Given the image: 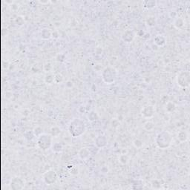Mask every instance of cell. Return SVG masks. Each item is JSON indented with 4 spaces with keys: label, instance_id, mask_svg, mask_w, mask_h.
<instances>
[{
    "label": "cell",
    "instance_id": "obj_1",
    "mask_svg": "<svg viewBox=\"0 0 190 190\" xmlns=\"http://www.w3.org/2000/svg\"><path fill=\"white\" fill-rule=\"evenodd\" d=\"M68 130L73 138H79L85 134L86 131V125L80 118H74L69 123Z\"/></svg>",
    "mask_w": 190,
    "mask_h": 190
},
{
    "label": "cell",
    "instance_id": "obj_2",
    "mask_svg": "<svg viewBox=\"0 0 190 190\" xmlns=\"http://www.w3.org/2000/svg\"><path fill=\"white\" fill-rule=\"evenodd\" d=\"M173 141L172 134L167 131H162L157 134L155 138V143L161 149H167L171 146Z\"/></svg>",
    "mask_w": 190,
    "mask_h": 190
},
{
    "label": "cell",
    "instance_id": "obj_3",
    "mask_svg": "<svg viewBox=\"0 0 190 190\" xmlns=\"http://www.w3.org/2000/svg\"><path fill=\"white\" fill-rule=\"evenodd\" d=\"M101 77L105 83L112 84L117 80L118 72L113 66H107L102 71Z\"/></svg>",
    "mask_w": 190,
    "mask_h": 190
},
{
    "label": "cell",
    "instance_id": "obj_4",
    "mask_svg": "<svg viewBox=\"0 0 190 190\" xmlns=\"http://www.w3.org/2000/svg\"><path fill=\"white\" fill-rule=\"evenodd\" d=\"M53 137L51 134L43 133L39 135L36 139V144L37 146L43 151H47L51 149L53 145Z\"/></svg>",
    "mask_w": 190,
    "mask_h": 190
},
{
    "label": "cell",
    "instance_id": "obj_5",
    "mask_svg": "<svg viewBox=\"0 0 190 190\" xmlns=\"http://www.w3.org/2000/svg\"><path fill=\"white\" fill-rule=\"evenodd\" d=\"M176 82L177 85L183 88V89H187L189 88L190 85V73L188 71H180L177 76L176 78Z\"/></svg>",
    "mask_w": 190,
    "mask_h": 190
},
{
    "label": "cell",
    "instance_id": "obj_6",
    "mask_svg": "<svg viewBox=\"0 0 190 190\" xmlns=\"http://www.w3.org/2000/svg\"><path fill=\"white\" fill-rule=\"evenodd\" d=\"M43 179L47 185H52L57 181L58 175L54 170L49 169L43 174Z\"/></svg>",
    "mask_w": 190,
    "mask_h": 190
},
{
    "label": "cell",
    "instance_id": "obj_7",
    "mask_svg": "<svg viewBox=\"0 0 190 190\" xmlns=\"http://www.w3.org/2000/svg\"><path fill=\"white\" fill-rule=\"evenodd\" d=\"M25 186V180L22 177H14L10 180V184H9V187L10 189L12 190H21L24 189Z\"/></svg>",
    "mask_w": 190,
    "mask_h": 190
},
{
    "label": "cell",
    "instance_id": "obj_8",
    "mask_svg": "<svg viewBox=\"0 0 190 190\" xmlns=\"http://www.w3.org/2000/svg\"><path fill=\"white\" fill-rule=\"evenodd\" d=\"M155 113V108L152 105H146L142 107L140 111V114L143 117L150 119L152 117Z\"/></svg>",
    "mask_w": 190,
    "mask_h": 190
},
{
    "label": "cell",
    "instance_id": "obj_9",
    "mask_svg": "<svg viewBox=\"0 0 190 190\" xmlns=\"http://www.w3.org/2000/svg\"><path fill=\"white\" fill-rule=\"evenodd\" d=\"M137 34L133 30H126L121 35V39L125 43H131L136 37Z\"/></svg>",
    "mask_w": 190,
    "mask_h": 190
},
{
    "label": "cell",
    "instance_id": "obj_10",
    "mask_svg": "<svg viewBox=\"0 0 190 190\" xmlns=\"http://www.w3.org/2000/svg\"><path fill=\"white\" fill-rule=\"evenodd\" d=\"M94 145L98 149H103L108 145V139L107 137L103 134H100L94 139Z\"/></svg>",
    "mask_w": 190,
    "mask_h": 190
},
{
    "label": "cell",
    "instance_id": "obj_11",
    "mask_svg": "<svg viewBox=\"0 0 190 190\" xmlns=\"http://www.w3.org/2000/svg\"><path fill=\"white\" fill-rule=\"evenodd\" d=\"M91 152L89 149L86 147L81 148L78 152V157L82 161H86L90 157Z\"/></svg>",
    "mask_w": 190,
    "mask_h": 190
},
{
    "label": "cell",
    "instance_id": "obj_12",
    "mask_svg": "<svg viewBox=\"0 0 190 190\" xmlns=\"http://www.w3.org/2000/svg\"><path fill=\"white\" fill-rule=\"evenodd\" d=\"M154 44L157 47H163L166 44V37L163 34H157L154 38Z\"/></svg>",
    "mask_w": 190,
    "mask_h": 190
},
{
    "label": "cell",
    "instance_id": "obj_13",
    "mask_svg": "<svg viewBox=\"0 0 190 190\" xmlns=\"http://www.w3.org/2000/svg\"><path fill=\"white\" fill-rule=\"evenodd\" d=\"M40 36H41L42 39H45V40L51 39L52 37V31L49 28H43L40 31Z\"/></svg>",
    "mask_w": 190,
    "mask_h": 190
},
{
    "label": "cell",
    "instance_id": "obj_14",
    "mask_svg": "<svg viewBox=\"0 0 190 190\" xmlns=\"http://www.w3.org/2000/svg\"><path fill=\"white\" fill-rule=\"evenodd\" d=\"M166 112L169 114L174 113L175 112L176 109H177V105L176 104L172 101H168L166 103Z\"/></svg>",
    "mask_w": 190,
    "mask_h": 190
},
{
    "label": "cell",
    "instance_id": "obj_15",
    "mask_svg": "<svg viewBox=\"0 0 190 190\" xmlns=\"http://www.w3.org/2000/svg\"><path fill=\"white\" fill-rule=\"evenodd\" d=\"M157 5L155 0H146L142 2V7L146 9H152Z\"/></svg>",
    "mask_w": 190,
    "mask_h": 190
},
{
    "label": "cell",
    "instance_id": "obj_16",
    "mask_svg": "<svg viewBox=\"0 0 190 190\" xmlns=\"http://www.w3.org/2000/svg\"><path fill=\"white\" fill-rule=\"evenodd\" d=\"M145 22H146L147 26L152 28V27L155 26L156 24H157V19L154 16H149L146 18Z\"/></svg>",
    "mask_w": 190,
    "mask_h": 190
},
{
    "label": "cell",
    "instance_id": "obj_17",
    "mask_svg": "<svg viewBox=\"0 0 190 190\" xmlns=\"http://www.w3.org/2000/svg\"><path fill=\"white\" fill-rule=\"evenodd\" d=\"M173 25L177 29H181L184 26V25H185V21L181 17H177L174 20Z\"/></svg>",
    "mask_w": 190,
    "mask_h": 190
},
{
    "label": "cell",
    "instance_id": "obj_18",
    "mask_svg": "<svg viewBox=\"0 0 190 190\" xmlns=\"http://www.w3.org/2000/svg\"><path fill=\"white\" fill-rule=\"evenodd\" d=\"M51 149H52V152L54 153H61L62 152V151H63V149H64V147H63V146H62V143H60V142H54V143H53L52 146H51Z\"/></svg>",
    "mask_w": 190,
    "mask_h": 190
},
{
    "label": "cell",
    "instance_id": "obj_19",
    "mask_svg": "<svg viewBox=\"0 0 190 190\" xmlns=\"http://www.w3.org/2000/svg\"><path fill=\"white\" fill-rule=\"evenodd\" d=\"M177 139L181 142H186L189 139V134L187 133V131H184V130L180 131L177 134Z\"/></svg>",
    "mask_w": 190,
    "mask_h": 190
},
{
    "label": "cell",
    "instance_id": "obj_20",
    "mask_svg": "<svg viewBox=\"0 0 190 190\" xmlns=\"http://www.w3.org/2000/svg\"><path fill=\"white\" fill-rule=\"evenodd\" d=\"M61 132H62V130L57 126H52L51 128V130H50V134L53 138H57L58 136H59Z\"/></svg>",
    "mask_w": 190,
    "mask_h": 190
},
{
    "label": "cell",
    "instance_id": "obj_21",
    "mask_svg": "<svg viewBox=\"0 0 190 190\" xmlns=\"http://www.w3.org/2000/svg\"><path fill=\"white\" fill-rule=\"evenodd\" d=\"M54 77H55V74H52V73L49 72L47 73L45 76L44 81L47 85H51L54 82Z\"/></svg>",
    "mask_w": 190,
    "mask_h": 190
},
{
    "label": "cell",
    "instance_id": "obj_22",
    "mask_svg": "<svg viewBox=\"0 0 190 190\" xmlns=\"http://www.w3.org/2000/svg\"><path fill=\"white\" fill-rule=\"evenodd\" d=\"M87 118H88L89 122H94L95 120H98L99 115L94 110H91L88 114V115H87Z\"/></svg>",
    "mask_w": 190,
    "mask_h": 190
},
{
    "label": "cell",
    "instance_id": "obj_23",
    "mask_svg": "<svg viewBox=\"0 0 190 190\" xmlns=\"http://www.w3.org/2000/svg\"><path fill=\"white\" fill-rule=\"evenodd\" d=\"M118 161L122 165H126L127 163H129L130 161V157L128 154H120L119 157H118Z\"/></svg>",
    "mask_w": 190,
    "mask_h": 190
},
{
    "label": "cell",
    "instance_id": "obj_24",
    "mask_svg": "<svg viewBox=\"0 0 190 190\" xmlns=\"http://www.w3.org/2000/svg\"><path fill=\"white\" fill-rule=\"evenodd\" d=\"M162 183H161V180H157V179H154L152 180L151 182L152 188L154 189H159L162 187Z\"/></svg>",
    "mask_w": 190,
    "mask_h": 190
},
{
    "label": "cell",
    "instance_id": "obj_25",
    "mask_svg": "<svg viewBox=\"0 0 190 190\" xmlns=\"http://www.w3.org/2000/svg\"><path fill=\"white\" fill-rule=\"evenodd\" d=\"M143 129L147 131H152L154 129V123L152 121H146L143 124Z\"/></svg>",
    "mask_w": 190,
    "mask_h": 190
},
{
    "label": "cell",
    "instance_id": "obj_26",
    "mask_svg": "<svg viewBox=\"0 0 190 190\" xmlns=\"http://www.w3.org/2000/svg\"><path fill=\"white\" fill-rule=\"evenodd\" d=\"M23 136H24L25 139L28 141H31L36 137L33 131H26L24 133Z\"/></svg>",
    "mask_w": 190,
    "mask_h": 190
},
{
    "label": "cell",
    "instance_id": "obj_27",
    "mask_svg": "<svg viewBox=\"0 0 190 190\" xmlns=\"http://www.w3.org/2000/svg\"><path fill=\"white\" fill-rule=\"evenodd\" d=\"M69 170V173L73 176L78 175L79 172H80V169H79L78 166H71V167H68Z\"/></svg>",
    "mask_w": 190,
    "mask_h": 190
},
{
    "label": "cell",
    "instance_id": "obj_28",
    "mask_svg": "<svg viewBox=\"0 0 190 190\" xmlns=\"http://www.w3.org/2000/svg\"><path fill=\"white\" fill-rule=\"evenodd\" d=\"M15 24L18 26H22L25 24V19L22 16H17L14 20Z\"/></svg>",
    "mask_w": 190,
    "mask_h": 190
},
{
    "label": "cell",
    "instance_id": "obj_29",
    "mask_svg": "<svg viewBox=\"0 0 190 190\" xmlns=\"http://www.w3.org/2000/svg\"><path fill=\"white\" fill-rule=\"evenodd\" d=\"M133 146L137 149H140L143 146V141L140 138H136L133 141Z\"/></svg>",
    "mask_w": 190,
    "mask_h": 190
},
{
    "label": "cell",
    "instance_id": "obj_30",
    "mask_svg": "<svg viewBox=\"0 0 190 190\" xmlns=\"http://www.w3.org/2000/svg\"><path fill=\"white\" fill-rule=\"evenodd\" d=\"M64 81V77L61 74H55V77H54V82L57 84L62 83Z\"/></svg>",
    "mask_w": 190,
    "mask_h": 190
},
{
    "label": "cell",
    "instance_id": "obj_31",
    "mask_svg": "<svg viewBox=\"0 0 190 190\" xmlns=\"http://www.w3.org/2000/svg\"><path fill=\"white\" fill-rule=\"evenodd\" d=\"M35 136L36 138L39 136V135H41L42 134H43V129L42 128L41 126H36L33 130Z\"/></svg>",
    "mask_w": 190,
    "mask_h": 190
},
{
    "label": "cell",
    "instance_id": "obj_32",
    "mask_svg": "<svg viewBox=\"0 0 190 190\" xmlns=\"http://www.w3.org/2000/svg\"><path fill=\"white\" fill-rule=\"evenodd\" d=\"M112 126L113 128H117L118 126H120V122L119 121V119H114V120H112Z\"/></svg>",
    "mask_w": 190,
    "mask_h": 190
},
{
    "label": "cell",
    "instance_id": "obj_33",
    "mask_svg": "<svg viewBox=\"0 0 190 190\" xmlns=\"http://www.w3.org/2000/svg\"><path fill=\"white\" fill-rule=\"evenodd\" d=\"M10 8L12 10H13V11H16V10H17L19 9V8H20V5H19V4H17L16 2H13L11 5H10Z\"/></svg>",
    "mask_w": 190,
    "mask_h": 190
},
{
    "label": "cell",
    "instance_id": "obj_34",
    "mask_svg": "<svg viewBox=\"0 0 190 190\" xmlns=\"http://www.w3.org/2000/svg\"><path fill=\"white\" fill-rule=\"evenodd\" d=\"M108 172H109V169H108V168L107 167V166H102L101 169H100V172H101L103 175H107V174L108 173Z\"/></svg>",
    "mask_w": 190,
    "mask_h": 190
},
{
    "label": "cell",
    "instance_id": "obj_35",
    "mask_svg": "<svg viewBox=\"0 0 190 190\" xmlns=\"http://www.w3.org/2000/svg\"><path fill=\"white\" fill-rule=\"evenodd\" d=\"M51 69H52V66H51V63H46L44 66V70L46 72L49 73L51 71Z\"/></svg>",
    "mask_w": 190,
    "mask_h": 190
},
{
    "label": "cell",
    "instance_id": "obj_36",
    "mask_svg": "<svg viewBox=\"0 0 190 190\" xmlns=\"http://www.w3.org/2000/svg\"><path fill=\"white\" fill-rule=\"evenodd\" d=\"M169 14H170V17H172V18H174V19H175V18H177V13H176V12L175 11H174V10H172V11L170 12V13H169Z\"/></svg>",
    "mask_w": 190,
    "mask_h": 190
},
{
    "label": "cell",
    "instance_id": "obj_37",
    "mask_svg": "<svg viewBox=\"0 0 190 190\" xmlns=\"http://www.w3.org/2000/svg\"><path fill=\"white\" fill-rule=\"evenodd\" d=\"M66 87H68V88H71V87L73 86V82H71V81L68 80L66 82Z\"/></svg>",
    "mask_w": 190,
    "mask_h": 190
},
{
    "label": "cell",
    "instance_id": "obj_38",
    "mask_svg": "<svg viewBox=\"0 0 190 190\" xmlns=\"http://www.w3.org/2000/svg\"><path fill=\"white\" fill-rule=\"evenodd\" d=\"M52 37L55 38V39H57V38L59 37V35H58L57 31H54V32H52Z\"/></svg>",
    "mask_w": 190,
    "mask_h": 190
},
{
    "label": "cell",
    "instance_id": "obj_39",
    "mask_svg": "<svg viewBox=\"0 0 190 190\" xmlns=\"http://www.w3.org/2000/svg\"><path fill=\"white\" fill-rule=\"evenodd\" d=\"M39 2L41 4H46V3H48L49 1H45V2H43V1H39Z\"/></svg>",
    "mask_w": 190,
    "mask_h": 190
}]
</instances>
